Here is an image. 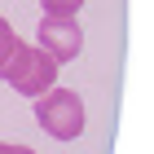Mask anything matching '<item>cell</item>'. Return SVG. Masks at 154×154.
<instances>
[{
	"label": "cell",
	"instance_id": "cell-3",
	"mask_svg": "<svg viewBox=\"0 0 154 154\" xmlns=\"http://www.w3.org/2000/svg\"><path fill=\"white\" fill-rule=\"evenodd\" d=\"M35 40H40V48H44L57 66L71 62V57H79V48H84V31H79L75 18H40Z\"/></svg>",
	"mask_w": 154,
	"mask_h": 154
},
{
	"label": "cell",
	"instance_id": "cell-6",
	"mask_svg": "<svg viewBox=\"0 0 154 154\" xmlns=\"http://www.w3.org/2000/svg\"><path fill=\"white\" fill-rule=\"evenodd\" d=\"M0 154H35L31 145H18V141H0Z\"/></svg>",
	"mask_w": 154,
	"mask_h": 154
},
{
	"label": "cell",
	"instance_id": "cell-5",
	"mask_svg": "<svg viewBox=\"0 0 154 154\" xmlns=\"http://www.w3.org/2000/svg\"><path fill=\"white\" fill-rule=\"evenodd\" d=\"M13 44H18V35H13V26L0 18V66L9 62V53H13Z\"/></svg>",
	"mask_w": 154,
	"mask_h": 154
},
{
	"label": "cell",
	"instance_id": "cell-1",
	"mask_svg": "<svg viewBox=\"0 0 154 154\" xmlns=\"http://www.w3.org/2000/svg\"><path fill=\"white\" fill-rule=\"evenodd\" d=\"M0 79L9 84L13 93H22V97H40V93H48L57 84V62L48 57L40 44L18 40L13 53H9V62L0 66Z\"/></svg>",
	"mask_w": 154,
	"mask_h": 154
},
{
	"label": "cell",
	"instance_id": "cell-2",
	"mask_svg": "<svg viewBox=\"0 0 154 154\" xmlns=\"http://www.w3.org/2000/svg\"><path fill=\"white\" fill-rule=\"evenodd\" d=\"M35 123L53 137V141H75L84 132V101L79 93H71V88H48V93L35 97Z\"/></svg>",
	"mask_w": 154,
	"mask_h": 154
},
{
	"label": "cell",
	"instance_id": "cell-4",
	"mask_svg": "<svg viewBox=\"0 0 154 154\" xmlns=\"http://www.w3.org/2000/svg\"><path fill=\"white\" fill-rule=\"evenodd\" d=\"M84 5H88V0H40L44 18H75Z\"/></svg>",
	"mask_w": 154,
	"mask_h": 154
}]
</instances>
